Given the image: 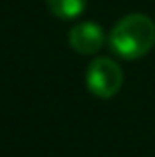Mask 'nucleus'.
Segmentation results:
<instances>
[{"label":"nucleus","instance_id":"obj_1","mask_svg":"<svg viewBox=\"0 0 155 157\" xmlns=\"http://www.w3.org/2000/svg\"><path fill=\"white\" fill-rule=\"evenodd\" d=\"M108 42L117 58L139 60L155 46V22L139 12L127 14L115 22Z\"/></svg>","mask_w":155,"mask_h":157},{"label":"nucleus","instance_id":"obj_2","mask_svg":"<svg viewBox=\"0 0 155 157\" xmlns=\"http://www.w3.org/2000/svg\"><path fill=\"white\" fill-rule=\"evenodd\" d=\"M85 86L96 98L109 100L123 86V72L112 58H96L85 70Z\"/></svg>","mask_w":155,"mask_h":157},{"label":"nucleus","instance_id":"obj_3","mask_svg":"<svg viewBox=\"0 0 155 157\" xmlns=\"http://www.w3.org/2000/svg\"><path fill=\"white\" fill-rule=\"evenodd\" d=\"M68 42L78 54H97L105 44L104 28L96 22H80L68 34Z\"/></svg>","mask_w":155,"mask_h":157},{"label":"nucleus","instance_id":"obj_4","mask_svg":"<svg viewBox=\"0 0 155 157\" xmlns=\"http://www.w3.org/2000/svg\"><path fill=\"white\" fill-rule=\"evenodd\" d=\"M48 10L62 20H74L85 10L88 0H46Z\"/></svg>","mask_w":155,"mask_h":157}]
</instances>
